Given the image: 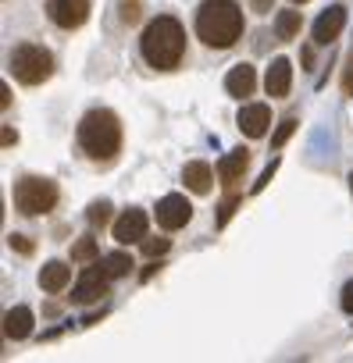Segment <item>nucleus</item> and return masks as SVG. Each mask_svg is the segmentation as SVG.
Masks as SVG:
<instances>
[{"label": "nucleus", "mask_w": 353, "mask_h": 363, "mask_svg": "<svg viewBox=\"0 0 353 363\" xmlns=\"http://www.w3.org/2000/svg\"><path fill=\"white\" fill-rule=\"evenodd\" d=\"M139 54L150 68L157 72H171L179 68L183 54H186V29L179 18L171 15H157L146 29H143V40H139Z\"/></svg>", "instance_id": "nucleus-1"}, {"label": "nucleus", "mask_w": 353, "mask_h": 363, "mask_svg": "<svg viewBox=\"0 0 353 363\" xmlns=\"http://www.w3.org/2000/svg\"><path fill=\"white\" fill-rule=\"evenodd\" d=\"M197 36L211 50H229L243 36V11L236 0H204L197 11Z\"/></svg>", "instance_id": "nucleus-2"}, {"label": "nucleus", "mask_w": 353, "mask_h": 363, "mask_svg": "<svg viewBox=\"0 0 353 363\" xmlns=\"http://www.w3.org/2000/svg\"><path fill=\"white\" fill-rule=\"evenodd\" d=\"M79 146L89 160L97 164H107L118 157L121 150V121L107 111V107H93L82 114L79 121Z\"/></svg>", "instance_id": "nucleus-3"}, {"label": "nucleus", "mask_w": 353, "mask_h": 363, "mask_svg": "<svg viewBox=\"0 0 353 363\" xmlns=\"http://www.w3.org/2000/svg\"><path fill=\"white\" fill-rule=\"evenodd\" d=\"M11 65V75L22 82V86H40L54 75V54L40 43H18L8 57Z\"/></svg>", "instance_id": "nucleus-4"}, {"label": "nucleus", "mask_w": 353, "mask_h": 363, "mask_svg": "<svg viewBox=\"0 0 353 363\" xmlns=\"http://www.w3.org/2000/svg\"><path fill=\"white\" fill-rule=\"evenodd\" d=\"M54 203H58V186L50 178H36V174L18 178V186H15V211L18 214L40 218V214L54 211Z\"/></svg>", "instance_id": "nucleus-5"}, {"label": "nucleus", "mask_w": 353, "mask_h": 363, "mask_svg": "<svg viewBox=\"0 0 353 363\" xmlns=\"http://www.w3.org/2000/svg\"><path fill=\"white\" fill-rule=\"evenodd\" d=\"M157 225L164 228V232H179V228H186L190 225V218H193V203L186 200V196H179V193H168V196H161L157 200Z\"/></svg>", "instance_id": "nucleus-6"}, {"label": "nucleus", "mask_w": 353, "mask_h": 363, "mask_svg": "<svg viewBox=\"0 0 353 363\" xmlns=\"http://www.w3.org/2000/svg\"><path fill=\"white\" fill-rule=\"evenodd\" d=\"M107 271L97 264V267H86L82 274H79V281H75V289H72V303H79V306H89V303H100L104 296H107Z\"/></svg>", "instance_id": "nucleus-7"}, {"label": "nucleus", "mask_w": 353, "mask_h": 363, "mask_svg": "<svg viewBox=\"0 0 353 363\" xmlns=\"http://www.w3.org/2000/svg\"><path fill=\"white\" fill-rule=\"evenodd\" d=\"M47 15L58 29H79L89 18V0H47Z\"/></svg>", "instance_id": "nucleus-8"}, {"label": "nucleus", "mask_w": 353, "mask_h": 363, "mask_svg": "<svg viewBox=\"0 0 353 363\" xmlns=\"http://www.w3.org/2000/svg\"><path fill=\"white\" fill-rule=\"evenodd\" d=\"M146 228H150V218H146L139 207H129V211L114 221V242H118V246L143 242V239H146Z\"/></svg>", "instance_id": "nucleus-9"}, {"label": "nucleus", "mask_w": 353, "mask_h": 363, "mask_svg": "<svg viewBox=\"0 0 353 363\" xmlns=\"http://www.w3.org/2000/svg\"><path fill=\"white\" fill-rule=\"evenodd\" d=\"M342 29H346V8L335 4V8L321 11V18L314 22V43H317V47H328L332 40H339Z\"/></svg>", "instance_id": "nucleus-10"}, {"label": "nucleus", "mask_w": 353, "mask_h": 363, "mask_svg": "<svg viewBox=\"0 0 353 363\" xmlns=\"http://www.w3.org/2000/svg\"><path fill=\"white\" fill-rule=\"evenodd\" d=\"M236 121H239V128H243L250 139H261V135H268V125H271V107H268V104H243Z\"/></svg>", "instance_id": "nucleus-11"}, {"label": "nucleus", "mask_w": 353, "mask_h": 363, "mask_svg": "<svg viewBox=\"0 0 353 363\" xmlns=\"http://www.w3.org/2000/svg\"><path fill=\"white\" fill-rule=\"evenodd\" d=\"M246 167H250V150H246V146L229 150V153L218 160V178H222V186H229V189H232L236 182H243Z\"/></svg>", "instance_id": "nucleus-12"}, {"label": "nucleus", "mask_w": 353, "mask_h": 363, "mask_svg": "<svg viewBox=\"0 0 353 363\" xmlns=\"http://www.w3.org/2000/svg\"><path fill=\"white\" fill-rule=\"evenodd\" d=\"M289 86H293V65H289V57H275L264 75V89L271 100H282V96H289Z\"/></svg>", "instance_id": "nucleus-13"}, {"label": "nucleus", "mask_w": 353, "mask_h": 363, "mask_svg": "<svg viewBox=\"0 0 353 363\" xmlns=\"http://www.w3.org/2000/svg\"><path fill=\"white\" fill-rule=\"evenodd\" d=\"M254 89H257V72H254V65H236V68L225 75V93H229V96L243 100V96H254Z\"/></svg>", "instance_id": "nucleus-14"}, {"label": "nucleus", "mask_w": 353, "mask_h": 363, "mask_svg": "<svg viewBox=\"0 0 353 363\" xmlns=\"http://www.w3.org/2000/svg\"><path fill=\"white\" fill-rule=\"evenodd\" d=\"M33 324H36V317H33L29 306H11V310L4 313V338L22 342V338L33 335Z\"/></svg>", "instance_id": "nucleus-15"}, {"label": "nucleus", "mask_w": 353, "mask_h": 363, "mask_svg": "<svg viewBox=\"0 0 353 363\" xmlns=\"http://www.w3.org/2000/svg\"><path fill=\"white\" fill-rule=\"evenodd\" d=\"M183 182H186L190 193L207 196V193H211V182H214V171H211V164H204V160H190V164L183 167Z\"/></svg>", "instance_id": "nucleus-16"}, {"label": "nucleus", "mask_w": 353, "mask_h": 363, "mask_svg": "<svg viewBox=\"0 0 353 363\" xmlns=\"http://www.w3.org/2000/svg\"><path fill=\"white\" fill-rule=\"evenodd\" d=\"M68 281H72V267H68L65 260H50V264L40 267V289H43V292L58 296Z\"/></svg>", "instance_id": "nucleus-17"}, {"label": "nucleus", "mask_w": 353, "mask_h": 363, "mask_svg": "<svg viewBox=\"0 0 353 363\" xmlns=\"http://www.w3.org/2000/svg\"><path fill=\"white\" fill-rule=\"evenodd\" d=\"M303 29V15L300 11H278L275 15V36L278 40H296Z\"/></svg>", "instance_id": "nucleus-18"}, {"label": "nucleus", "mask_w": 353, "mask_h": 363, "mask_svg": "<svg viewBox=\"0 0 353 363\" xmlns=\"http://www.w3.org/2000/svg\"><path fill=\"white\" fill-rule=\"evenodd\" d=\"M100 267L107 271V278H125L136 264H132V257H129V253H121V250H118V253H107V257L100 260Z\"/></svg>", "instance_id": "nucleus-19"}, {"label": "nucleus", "mask_w": 353, "mask_h": 363, "mask_svg": "<svg viewBox=\"0 0 353 363\" xmlns=\"http://www.w3.org/2000/svg\"><path fill=\"white\" fill-rule=\"evenodd\" d=\"M86 221H89L93 228H104V225H111V203H107V200H97V203H89V211H86Z\"/></svg>", "instance_id": "nucleus-20"}, {"label": "nucleus", "mask_w": 353, "mask_h": 363, "mask_svg": "<svg viewBox=\"0 0 353 363\" xmlns=\"http://www.w3.org/2000/svg\"><path fill=\"white\" fill-rule=\"evenodd\" d=\"M118 18L125 26H136L143 18V0H118Z\"/></svg>", "instance_id": "nucleus-21"}, {"label": "nucleus", "mask_w": 353, "mask_h": 363, "mask_svg": "<svg viewBox=\"0 0 353 363\" xmlns=\"http://www.w3.org/2000/svg\"><path fill=\"white\" fill-rule=\"evenodd\" d=\"M72 260H97V239L82 235L79 242H72Z\"/></svg>", "instance_id": "nucleus-22"}, {"label": "nucleus", "mask_w": 353, "mask_h": 363, "mask_svg": "<svg viewBox=\"0 0 353 363\" xmlns=\"http://www.w3.org/2000/svg\"><path fill=\"white\" fill-rule=\"evenodd\" d=\"M293 132H296V118H282L278 128H275V135H271V150H282V146L289 143Z\"/></svg>", "instance_id": "nucleus-23"}, {"label": "nucleus", "mask_w": 353, "mask_h": 363, "mask_svg": "<svg viewBox=\"0 0 353 363\" xmlns=\"http://www.w3.org/2000/svg\"><path fill=\"white\" fill-rule=\"evenodd\" d=\"M139 246H143V253H146L150 260H157V257H164V253L171 250V239H143Z\"/></svg>", "instance_id": "nucleus-24"}, {"label": "nucleus", "mask_w": 353, "mask_h": 363, "mask_svg": "<svg viewBox=\"0 0 353 363\" xmlns=\"http://www.w3.org/2000/svg\"><path fill=\"white\" fill-rule=\"evenodd\" d=\"M8 246H11L15 253H22V257H33V253H36L33 239H29V235H18V232H11V235H8Z\"/></svg>", "instance_id": "nucleus-25"}, {"label": "nucleus", "mask_w": 353, "mask_h": 363, "mask_svg": "<svg viewBox=\"0 0 353 363\" xmlns=\"http://www.w3.org/2000/svg\"><path fill=\"white\" fill-rule=\"evenodd\" d=\"M236 207H239V196L222 200V207H218V228H225V225H229V218L236 214Z\"/></svg>", "instance_id": "nucleus-26"}, {"label": "nucleus", "mask_w": 353, "mask_h": 363, "mask_svg": "<svg viewBox=\"0 0 353 363\" xmlns=\"http://www.w3.org/2000/svg\"><path fill=\"white\" fill-rule=\"evenodd\" d=\"M275 167H278V160H271V164H268V167H264V171H261V178H257V182H254V189H250V193H254V196H257V193H261V189H264V186H268V182H271V174H275Z\"/></svg>", "instance_id": "nucleus-27"}, {"label": "nucleus", "mask_w": 353, "mask_h": 363, "mask_svg": "<svg viewBox=\"0 0 353 363\" xmlns=\"http://www.w3.org/2000/svg\"><path fill=\"white\" fill-rule=\"evenodd\" d=\"M342 93L353 96V54H349V61H346V68H342Z\"/></svg>", "instance_id": "nucleus-28"}, {"label": "nucleus", "mask_w": 353, "mask_h": 363, "mask_svg": "<svg viewBox=\"0 0 353 363\" xmlns=\"http://www.w3.org/2000/svg\"><path fill=\"white\" fill-rule=\"evenodd\" d=\"M342 310L353 317V281H346V285H342Z\"/></svg>", "instance_id": "nucleus-29"}, {"label": "nucleus", "mask_w": 353, "mask_h": 363, "mask_svg": "<svg viewBox=\"0 0 353 363\" xmlns=\"http://www.w3.org/2000/svg\"><path fill=\"white\" fill-rule=\"evenodd\" d=\"M250 8H254L257 15H268V11L275 8V0H250Z\"/></svg>", "instance_id": "nucleus-30"}, {"label": "nucleus", "mask_w": 353, "mask_h": 363, "mask_svg": "<svg viewBox=\"0 0 353 363\" xmlns=\"http://www.w3.org/2000/svg\"><path fill=\"white\" fill-rule=\"evenodd\" d=\"M0 107H11V89H8V82L0 86Z\"/></svg>", "instance_id": "nucleus-31"}, {"label": "nucleus", "mask_w": 353, "mask_h": 363, "mask_svg": "<svg viewBox=\"0 0 353 363\" xmlns=\"http://www.w3.org/2000/svg\"><path fill=\"white\" fill-rule=\"evenodd\" d=\"M18 143V132L15 128H4V146H15Z\"/></svg>", "instance_id": "nucleus-32"}, {"label": "nucleus", "mask_w": 353, "mask_h": 363, "mask_svg": "<svg viewBox=\"0 0 353 363\" xmlns=\"http://www.w3.org/2000/svg\"><path fill=\"white\" fill-rule=\"evenodd\" d=\"M293 4H307V0H293Z\"/></svg>", "instance_id": "nucleus-33"}, {"label": "nucleus", "mask_w": 353, "mask_h": 363, "mask_svg": "<svg viewBox=\"0 0 353 363\" xmlns=\"http://www.w3.org/2000/svg\"><path fill=\"white\" fill-rule=\"evenodd\" d=\"M349 189H353V174H349Z\"/></svg>", "instance_id": "nucleus-34"}]
</instances>
